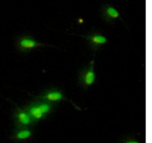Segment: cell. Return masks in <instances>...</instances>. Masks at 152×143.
<instances>
[{"label": "cell", "mask_w": 152, "mask_h": 143, "mask_svg": "<svg viewBox=\"0 0 152 143\" xmlns=\"http://www.w3.org/2000/svg\"><path fill=\"white\" fill-rule=\"evenodd\" d=\"M31 135V132L28 130H23V131H21L19 132H18V134H17V138L18 139H26V138H28Z\"/></svg>", "instance_id": "obj_8"}, {"label": "cell", "mask_w": 152, "mask_h": 143, "mask_svg": "<svg viewBox=\"0 0 152 143\" xmlns=\"http://www.w3.org/2000/svg\"><path fill=\"white\" fill-rule=\"evenodd\" d=\"M18 118L19 120L22 124L23 125H28L30 122V117L28 114H26L24 112H19L18 116Z\"/></svg>", "instance_id": "obj_7"}, {"label": "cell", "mask_w": 152, "mask_h": 143, "mask_svg": "<svg viewBox=\"0 0 152 143\" xmlns=\"http://www.w3.org/2000/svg\"><path fill=\"white\" fill-rule=\"evenodd\" d=\"M42 46H44V44L40 43L35 38L29 35H22L20 37H17L16 39L17 49L21 53H29L33 49Z\"/></svg>", "instance_id": "obj_1"}, {"label": "cell", "mask_w": 152, "mask_h": 143, "mask_svg": "<svg viewBox=\"0 0 152 143\" xmlns=\"http://www.w3.org/2000/svg\"><path fill=\"white\" fill-rule=\"evenodd\" d=\"M29 112H30V114L33 116V117H35V118L37 119H39V118H42V111H41L40 109V107L39 106H33L30 111H29Z\"/></svg>", "instance_id": "obj_6"}, {"label": "cell", "mask_w": 152, "mask_h": 143, "mask_svg": "<svg viewBox=\"0 0 152 143\" xmlns=\"http://www.w3.org/2000/svg\"><path fill=\"white\" fill-rule=\"evenodd\" d=\"M127 143H139V142H134V141H132V142H128Z\"/></svg>", "instance_id": "obj_10"}, {"label": "cell", "mask_w": 152, "mask_h": 143, "mask_svg": "<svg viewBox=\"0 0 152 143\" xmlns=\"http://www.w3.org/2000/svg\"><path fill=\"white\" fill-rule=\"evenodd\" d=\"M43 98L49 100V101H53V102H55V101H59V100H62L63 99V94H62L61 92L57 90L54 91H48L47 92Z\"/></svg>", "instance_id": "obj_5"}, {"label": "cell", "mask_w": 152, "mask_h": 143, "mask_svg": "<svg viewBox=\"0 0 152 143\" xmlns=\"http://www.w3.org/2000/svg\"><path fill=\"white\" fill-rule=\"evenodd\" d=\"M82 37L86 39L88 45L94 50L98 49L100 47L105 45L107 43V37H105L102 33L96 31L87 33L86 35H84Z\"/></svg>", "instance_id": "obj_3"}, {"label": "cell", "mask_w": 152, "mask_h": 143, "mask_svg": "<svg viewBox=\"0 0 152 143\" xmlns=\"http://www.w3.org/2000/svg\"><path fill=\"white\" fill-rule=\"evenodd\" d=\"M39 107H40V109H41V111H42L43 114L48 112L50 110V106L48 104H41V105H39Z\"/></svg>", "instance_id": "obj_9"}, {"label": "cell", "mask_w": 152, "mask_h": 143, "mask_svg": "<svg viewBox=\"0 0 152 143\" xmlns=\"http://www.w3.org/2000/svg\"><path fill=\"white\" fill-rule=\"evenodd\" d=\"M96 81V73L94 69V61H91V64L86 68L83 69L79 76V82L84 87L91 86Z\"/></svg>", "instance_id": "obj_2"}, {"label": "cell", "mask_w": 152, "mask_h": 143, "mask_svg": "<svg viewBox=\"0 0 152 143\" xmlns=\"http://www.w3.org/2000/svg\"><path fill=\"white\" fill-rule=\"evenodd\" d=\"M101 14L103 20L107 23H113L117 19H121L118 10L111 4H103L101 8Z\"/></svg>", "instance_id": "obj_4"}]
</instances>
